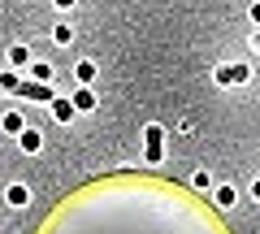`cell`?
Instances as JSON below:
<instances>
[{"label":"cell","instance_id":"6","mask_svg":"<svg viewBox=\"0 0 260 234\" xmlns=\"http://www.w3.org/2000/svg\"><path fill=\"white\" fill-rule=\"evenodd\" d=\"M213 199H217V208H234V199H239V191H234L230 182H221V187L213 191Z\"/></svg>","mask_w":260,"mask_h":234},{"label":"cell","instance_id":"8","mask_svg":"<svg viewBox=\"0 0 260 234\" xmlns=\"http://www.w3.org/2000/svg\"><path fill=\"white\" fill-rule=\"evenodd\" d=\"M9 65H18V70L30 65V48H26V44H13V48H9Z\"/></svg>","mask_w":260,"mask_h":234},{"label":"cell","instance_id":"2","mask_svg":"<svg viewBox=\"0 0 260 234\" xmlns=\"http://www.w3.org/2000/svg\"><path fill=\"white\" fill-rule=\"evenodd\" d=\"M70 100H74V109H78V113H91V109H95V91H91V87H78Z\"/></svg>","mask_w":260,"mask_h":234},{"label":"cell","instance_id":"7","mask_svg":"<svg viewBox=\"0 0 260 234\" xmlns=\"http://www.w3.org/2000/svg\"><path fill=\"white\" fill-rule=\"evenodd\" d=\"M0 130H9V135H22V130H26L22 113H5V117H0Z\"/></svg>","mask_w":260,"mask_h":234},{"label":"cell","instance_id":"11","mask_svg":"<svg viewBox=\"0 0 260 234\" xmlns=\"http://www.w3.org/2000/svg\"><path fill=\"white\" fill-rule=\"evenodd\" d=\"M191 187H195V191H204V187H213V178H208V169H200V174H195V178H191Z\"/></svg>","mask_w":260,"mask_h":234},{"label":"cell","instance_id":"5","mask_svg":"<svg viewBox=\"0 0 260 234\" xmlns=\"http://www.w3.org/2000/svg\"><path fill=\"white\" fill-rule=\"evenodd\" d=\"M18 143H22V152H39V148H44V135H39V130H30V126H26V130L18 135Z\"/></svg>","mask_w":260,"mask_h":234},{"label":"cell","instance_id":"16","mask_svg":"<svg viewBox=\"0 0 260 234\" xmlns=\"http://www.w3.org/2000/svg\"><path fill=\"white\" fill-rule=\"evenodd\" d=\"M256 52H260V39H256Z\"/></svg>","mask_w":260,"mask_h":234},{"label":"cell","instance_id":"3","mask_svg":"<svg viewBox=\"0 0 260 234\" xmlns=\"http://www.w3.org/2000/svg\"><path fill=\"white\" fill-rule=\"evenodd\" d=\"M74 100H56V95H52V117H56V122H74Z\"/></svg>","mask_w":260,"mask_h":234},{"label":"cell","instance_id":"15","mask_svg":"<svg viewBox=\"0 0 260 234\" xmlns=\"http://www.w3.org/2000/svg\"><path fill=\"white\" fill-rule=\"evenodd\" d=\"M56 9H74V0H52Z\"/></svg>","mask_w":260,"mask_h":234},{"label":"cell","instance_id":"4","mask_svg":"<svg viewBox=\"0 0 260 234\" xmlns=\"http://www.w3.org/2000/svg\"><path fill=\"white\" fill-rule=\"evenodd\" d=\"M5 199H9V204H13V208H26V204H30V191H26V187H22V182H13V187H9V191H5Z\"/></svg>","mask_w":260,"mask_h":234},{"label":"cell","instance_id":"13","mask_svg":"<svg viewBox=\"0 0 260 234\" xmlns=\"http://www.w3.org/2000/svg\"><path fill=\"white\" fill-rule=\"evenodd\" d=\"M247 18L256 22V26H260V0H256V5H251V9H247Z\"/></svg>","mask_w":260,"mask_h":234},{"label":"cell","instance_id":"10","mask_svg":"<svg viewBox=\"0 0 260 234\" xmlns=\"http://www.w3.org/2000/svg\"><path fill=\"white\" fill-rule=\"evenodd\" d=\"M225 74H230V83H247L251 70H247V65H225Z\"/></svg>","mask_w":260,"mask_h":234},{"label":"cell","instance_id":"9","mask_svg":"<svg viewBox=\"0 0 260 234\" xmlns=\"http://www.w3.org/2000/svg\"><path fill=\"white\" fill-rule=\"evenodd\" d=\"M52 39H56V44H74V26H70V22H56V26H52Z\"/></svg>","mask_w":260,"mask_h":234},{"label":"cell","instance_id":"1","mask_svg":"<svg viewBox=\"0 0 260 234\" xmlns=\"http://www.w3.org/2000/svg\"><path fill=\"white\" fill-rule=\"evenodd\" d=\"M18 95H26V100H44V104H52V87H48V83H18Z\"/></svg>","mask_w":260,"mask_h":234},{"label":"cell","instance_id":"14","mask_svg":"<svg viewBox=\"0 0 260 234\" xmlns=\"http://www.w3.org/2000/svg\"><path fill=\"white\" fill-rule=\"evenodd\" d=\"M247 195H251V199H256V204H260V178L251 182V191H247Z\"/></svg>","mask_w":260,"mask_h":234},{"label":"cell","instance_id":"12","mask_svg":"<svg viewBox=\"0 0 260 234\" xmlns=\"http://www.w3.org/2000/svg\"><path fill=\"white\" fill-rule=\"evenodd\" d=\"M78 78H83V83H91V78H95V65H91V61H78Z\"/></svg>","mask_w":260,"mask_h":234}]
</instances>
